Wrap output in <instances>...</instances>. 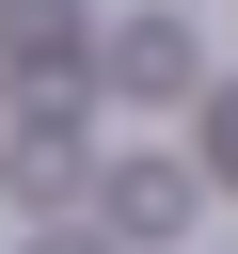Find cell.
Masks as SVG:
<instances>
[{"label":"cell","mask_w":238,"mask_h":254,"mask_svg":"<svg viewBox=\"0 0 238 254\" xmlns=\"http://www.w3.org/2000/svg\"><path fill=\"white\" fill-rule=\"evenodd\" d=\"M111 79H127V95H190V16H143V32H111Z\"/></svg>","instance_id":"6da1fadb"},{"label":"cell","mask_w":238,"mask_h":254,"mask_svg":"<svg viewBox=\"0 0 238 254\" xmlns=\"http://www.w3.org/2000/svg\"><path fill=\"white\" fill-rule=\"evenodd\" d=\"M111 206H127V222H175V206H190V175H175V159H127V175H111Z\"/></svg>","instance_id":"7a4b0ae2"},{"label":"cell","mask_w":238,"mask_h":254,"mask_svg":"<svg viewBox=\"0 0 238 254\" xmlns=\"http://www.w3.org/2000/svg\"><path fill=\"white\" fill-rule=\"evenodd\" d=\"M190 159H206V175H238V79H222V95L190 111Z\"/></svg>","instance_id":"3957f363"},{"label":"cell","mask_w":238,"mask_h":254,"mask_svg":"<svg viewBox=\"0 0 238 254\" xmlns=\"http://www.w3.org/2000/svg\"><path fill=\"white\" fill-rule=\"evenodd\" d=\"M48 254H95V238H48Z\"/></svg>","instance_id":"277c9868"}]
</instances>
